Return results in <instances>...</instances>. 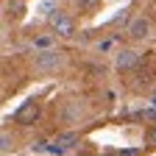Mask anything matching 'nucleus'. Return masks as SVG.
<instances>
[{
  "instance_id": "f8f14e48",
  "label": "nucleus",
  "mask_w": 156,
  "mask_h": 156,
  "mask_svg": "<svg viewBox=\"0 0 156 156\" xmlns=\"http://www.w3.org/2000/svg\"><path fill=\"white\" fill-rule=\"evenodd\" d=\"M112 39H101V42H98V50H101V53H106V50H112Z\"/></svg>"
},
{
  "instance_id": "f03ea898",
  "label": "nucleus",
  "mask_w": 156,
  "mask_h": 156,
  "mask_svg": "<svg viewBox=\"0 0 156 156\" xmlns=\"http://www.w3.org/2000/svg\"><path fill=\"white\" fill-rule=\"evenodd\" d=\"M84 117H87V109H84V103L78 101V98H67V101H62V106H58V112H56V120L64 123L67 128L84 123Z\"/></svg>"
},
{
  "instance_id": "7ed1b4c3",
  "label": "nucleus",
  "mask_w": 156,
  "mask_h": 156,
  "mask_svg": "<svg viewBox=\"0 0 156 156\" xmlns=\"http://www.w3.org/2000/svg\"><path fill=\"white\" fill-rule=\"evenodd\" d=\"M48 25H50L53 36H62V39L75 36V20H73L67 11H62V9H53V11L48 14Z\"/></svg>"
},
{
  "instance_id": "423d86ee",
  "label": "nucleus",
  "mask_w": 156,
  "mask_h": 156,
  "mask_svg": "<svg viewBox=\"0 0 156 156\" xmlns=\"http://www.w3.org/2000/svg\"><path fill=\"white\" fill-rule=\"evenodd\" d=\"M136 64H140V53L134 48H120L114 53V70L117 73H131Z\"/></svg>"
},
{
  "instance_id": "f257e3e1",
  "label": "nucleus",
  "mask_w": 156,
  "mask_h": 156,
  "mask_svg": "<svg viewBox=\"0 0 156 156\" xmlns=\"http://www.w3.org/2000/svg\"><path fill=\"white\" fill-rule=\"evenodd\" d=\"M64 67V53L56 50V48H45V50H36L34 53V70L42 73V75H50V73H58Z\"/></svg>"
},
{
  "instance_id": "9b49d317",
  "label": "nucleus",
  "mask_w": 156,
  "mask_h": 156,
  "mask_svg": "<svg viewBox=\"0 0 156 156\" xmlns=\"http://www.w3.org/2000/svg\"><path fill=\"white\" fill-rule=\"evenodd\" d=\"M145 145H148V148H156V126H151V128L145 131Z\"/></svg>"
},
{
  "instance_id": "6e6552de",
  "label": "nucleus",
  "mask_w": 156,
  "mask_h": 156,
  "mask_svg": "<svg viewBox=\"0 0 156 156\" xmlns=\"http://www.w3.org/2000/svg\"><path fill=\"white\" fill-rule=\"evenodd\" d=\"M75 6H78L81 14H92L98 6H101V0H75Z\"/></svg>"
},
{
  "instance_id": "9d476101",
  "label": "nucleus",
  "mask_w": 156,
  "mask_h": 156,
  "mask_svg": "<svg viewBox=\"0 0 156 156\" xmlns=\"http://www.w3.org/2000/svg\"><path fill=\"white\" fill-rule=\"evenodd\" d=\"M34 48H36V50H45V48H53V39H50V36H39V39H34Z\"/></svg>"
},
{
  "instance_id": "ddd939ff",
  "label": "nucleus",
  "mask_w": 156,
  "mask_h": 156,
  "mask_svg": "<svg viewBox=\"0 0 156 156\" xmlns=\"http://www.w3.org/2000/svg\"><path fill=\"white\" fill-rule=\"evenodd\" d=\"M151 106H153V109H156V95H153V98H151Z\"/></svg>"
},
{
  "instance_id": "1a4fd4ad",
  "label": "nucleus",
  "mask_w": 156,
  "mask_h": 156,
  "mask_svg": "<svg viewBox=\"0 0 156 156\" xmlns=\"http://www.w3.org/2000/svg\"><path fill=\"white\" fill-rule=\"evenodd\" d=\"M0 142H3V153H11V148H17V140L11 136L9 128H3V136H0Z\"/></svg>"
},
{
  "instance_id": "0eeeda50",
  "label": "nucleus",
  "mask_w": 156,
  "mask_h": 156,
  "mask_svg": "<svg viewBox=\"0 0 156 156\" xmlns=\"http://www.w3.org/2000/svg\"><path fill=\"white\" fill-rule=\"evenodd\" d=\"M78 142H81V131H75V128L58 131L56 140H53V151H56V153H64V151H73Z\"/></svg>"
},
{
  "instance_id": "20e7f679",
  "label": "nucleus",
  "mask_w": 156,
  "mask_h": 156,
  "mask_svg": "<svg viewBox=\"0 0 156 156\" xmlns=\"http://www.w3.org/2000/svg\"><path fill=\"white\" fill-rule=\"evenodd\" d=\"M151 34H153V23H151L145 14H136L131 23L126 25V36L131 39V42H145Z\"/></svg>"
},
{
  "instance_id": "39448f33",
  "label": "nucleus",
  "mask_w": 156,
  "mask_h": 156,
  "mask_svg": "<svg viewBox=\"0 0 156 156\" xmlns=\"http://www.w3.org/2000/svg\"><path fill=\"white\" fill-rule=\"evenodd\" d=\"M39 114H42V106H39L36 101H25L23 106L14 112V123L17 126H36L39 123Z\"/></svg>"
}]
</instances>
